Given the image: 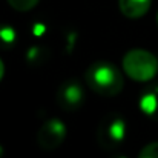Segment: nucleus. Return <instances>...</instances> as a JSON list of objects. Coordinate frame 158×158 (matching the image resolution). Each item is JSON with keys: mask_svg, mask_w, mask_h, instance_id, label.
Returning a JSON list of instances; mask_svg holds the SVG:
<instances>
[{"mask_svg": "<svg viewBox=\"0 0 158 158\" xmlns=\"http://www.w3.org/2000/svg\"><path fill=\"white\" fill-rule=\"evenodd\" d=\"M85 78L95 94L105 97L118 95L124 86L121 71L109 61H97L89 66L85 74Z\"/></svg>", "mask_w": 158, "mask_h": 158, "instance_id": "1", "label": "nucleus"}, {"mask_svg": "<svg viewBox=\"0 0 158 158\" xmlns=\"http://www.w3.org/2000/svg\"><path fill=\"white\" fill-rule=\"evenodd\" d=\"M121 68L135 81H149L158 72V58L149 51L132 49L123 57Z\"/></svg>", "mask_w": 158, "mask_h": 158, "instance_id": "2", "label": "nucleus"}, {"mask_svg": "<svg viewBox=\"0 0 158 158\" xmlns=\"http://www.w3.org/2000/svg\"><path fill=\"white\" fill-rule=\"evenodd\" d=\"M97 138L98 143L106 149H114L120 146L126 138V121L117 114L105 117L98 124Z\"/></svg>", "mask_w": 158, "mask_h": 158, "instance_id": "3", "label": "nucleus"}, {"mask_svg": "<svg viewBox=\"0 0 158 158\" xmlns=\"http://www.w3.org/2000/svg\"><path fill=\"white\" fill-rule=\"evenodd\" d=\"M66 138V124L60 118H51L43 123L37 134V143L45 151H54Z\"/></svg>", "mask_w": 158, "mask_h": 158, "instance_id": "4", "label": "nucleus"}, {"mask_svg": "<svg viewBox=\"0 0 158 158\" xmlns=\"http://www.w3.org/2000/svg\"><path fill=\"white\" fill-rule=\"evenodd\" d=\"M57 102L66 110L78 109L85 102V91H83L81 85L74 80L64 81L57 92Z\"/></svg>", "mask_w": 158, "mask_h": 158, "instance_id": "5", "label": "nucleus"}, {"mask_svg": "<svg viewBox=\"0 0 158 158\" xmlns=\"http://www.w3.org/2000/svg\"><path fill=\"white\" fill-rule=\"evenodd\" d=\"M152 0H118L120 11L127 19H140L143 17L149 8Z\"/></svg>", "mask_w": 158, "mask_h": 158, "instance_id": "6", "label": "nucleus"}, {"mask_svg": "<svg viewBox=\"0 0 158 158\" xmlns=\"http://www.w3.org/2000/svg\"><path fill=\"white\" fill-rule=\"evenodd\" d=\"M141 110L152 120H158V85L148 89L140 98Z\"/></svg>", "mask_w": 158, "mask_h": 158, "instance_id": "7", "label": "nucleus"}, {"mask_svg": "<svg viewBox=\"0 0 158 158\" xmlns=\"http://www.w3.org/2000/svg\"><path fill=\"white\" fill-rule=\"evenodd\" d=\"M11 8H14L15 11H20V12H26V11H31L32 8L37 6V3L40 0H6Z\"/></svg>", "mask_w": 158, "mask_h": 158, "instance_id": "8", "label": "nucleus"}, {"mask_svg": "<svg viewBox=\"0 0 158 158\" xmlns=\"http://www.w3.org/2000/svg\"><path fill=\"white\" fill-rule=\"evenodd\" d=\"M138 158H158V141H152L146 144L141 149Z\"/></svg>", "mask_w": 158, "mask_h": 158, "instance_id": "9", "label": "nucleus"}, {"mask_svg": "<svg viewBox=\"0 0 158 158\" xmlns=\"http://www.w3.org/2000/svg\"><path fill=\"white\" fill-rule=\"evenodd\" d=\"M14 39H15V32L11 28H8V26L0 28V40L3 43H12Z\"/></svg>", "mask_w": 158, "mask_h": 158, "instance_id": "10", "label": "nucleus"}, {"mask_svg": "<svg viewBox=\"0 0 158 158\" xmlns=\"http://www.w3.org/2000/svg\"><path fill=\"white\" fill-rule=\"evenodd\" d=\"M3 75H5V64H3V61L0 60V81H2Z\"/></svg>", "mask_w": 158, "mask_h": 158, "instance_id": "11", "label": "nucleus"}]
</instances>
